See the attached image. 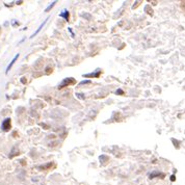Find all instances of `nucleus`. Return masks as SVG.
Returning <instances> with one entry per match:
<instances>
[{
  "label": "nucleus",
  "instance_id": "20e7f679",
  "mask_svg": "<svg viewBox=\"0 0 185 185\" xmlns=\"http://www.w3.org/2000/svg\"><path fill=\"white\" fill-rule=\"evenodd\" d=\"M48 19H49V18H47V19H46V20H45V21H44V22L42 23V24H41V25H40V26H39V28H38V29H37V31H36V32H34V33L32 34V36H31L30 38H34V37H36V36H37V34H38V33H39L40 31H41V30H42V28L44 27V25L46 24V23H47Z\"/></svg>",
  "mask_w": 185,
  "mask_h": 185
},
{
  "label": "nucleus",
  "instance_id": "7ed1b4c3",
  "mask_svg": "<svg viewBox=\"0 0 185 185\" xmlns=\"http://www.w3.org/2000/svg\"><path fill=\"white\" fill-rule=\"evenodd\" d=\"M18 57H19V54H16V56L14 57V58H13V59H11V61L9 62V65H8V66H7V68H6V71H5V73H6V74H7L8 72H9V70H10V69H11V67H13V66H14V63L16 62V60H17V59H18Z\"/></svg>",
  "mask_w": 185,
  "mask_h": 185
},
{
  "label": "nucleus",
  "instance_id": "f257e3e1",
  "mask_svg": "<svg viewBox=\"0 0 185 185\" xmlns=\"http://www.w3.org/2000/svg\"><path fill=\"white\" fill-rule=\"evenodd\" d=\"M74 82H75L74 78H72V77H70V78H66V79H63V80H62V82L58 85V89H59V90H60V89H63V88H66V86H68V85L73 84Z\"/></svg>",
  "mask_w": 185,
  "mask_h": 185
},
{
  "label": "nucleus",
  "instance_id": "f03ea898",
  "mask_svg": "<svg viewBox=\"0 0 185 185\" xmlns=\"http://www.w3.org/2000/svg\"><path fill=\"white\" fill-rule=\"evenodd\" d=\"M10 119H5L3 122H2V125H1V128L4 130V131H8L10 129Z\"/></svg>",
  "mask_w": 185,
  "mask_h": 185
},
{
  "label": "nucleus",
  "instance_id": "0eeeda50",
  "mask_svg": "<svg viewBox=\"0 0 185 185\" xmlns=\"http://www.w3.org/2000/svg\"><path fill=\"white\" fill-rule=\"evenodd\" d=\"M100 73H101V71L100 70H98L97 71V73H91V74H85V75H83V77H99V75H100Z\"/></svg>",
  "mask_w": 185,
  "mask_h": 185
},
{
  "label": "nucleus",
  "instance_id": "f8f14e48",
  "mask_svg": "<svg viewBox=\"0 0 185 185\" xmlns=\"http://www.w3.org/2000/svg\"><path fill=\"white\" fill-rule=\"evenodd\" d=\"M117 94H123V92H122V91H121V90H119V91L117 92Z\"/></svg>",
  "mask_w": 185,
  "mask_h": 185
},
{
  "label": "nucleus",
  "instance_id": "9d476101",
  "mask_svg": "<svg viewBox=\"0 0 185 185\" xmlns=\"http://www.w3.org/2000/svg\"><path fill=\"white\" fill-rule=\"evenodd\" d=\"M90 82H91L90 80H86V81H82V82H80L79 84H80V85H82V84H85V83H90Z\"/></svg>",
  "mask_w": 185,
  "mask_h": 185
},
{
  "label": "nucleus",
  "instance_id": "9b49d317",
  "mask_svg": "<svg viewBox=\"0 0 185 185\" xmlns=\"http://www.w3.org/2000/svg\"><path fill=\"white\" fill-rule=\"evenodd\" d=\"M176 180V177L174 176V175H173V176H171V181H173V182H174Z\"/></svg>",
  "mask_w": 185,
  "mask_h": 185
},
{
  "label": "nucleus",
  "instance_id": "1a4fd4ad",
  "mask_svg": "<svg viewBox=\"0 0 185 185\" xmlns=\"http://www.w3.org/2000/svg\"><path fill=\"white\" fill-rule=\"evenodd\" d=\"M50 166H51V163H48V164H46L44 166H39V169L40 170H46V169H48V167H50Z\"/></svg>",
  "mask_w": 185,
  "mask_h": 185
},
{
  "label": "nucleus",
  "instance_id": "39448f33",
  "mask_svg": "<svg viewBox=\"0 0 185 185\" xmlns=\"http://www.w3.org/2000/svg\"><path fill=\"white\" fill-rule=\"evenodd\" d=\"M61 18H63L66 21H69V18H70V14H69V11L67 10V9H63L61 13H60V15H59Z\"/></svg>",
  "mask_w": 185,
  "mask_h": 185
},
{
  "label": "nucleus",
  "instance_id": "423d86ee",
  "mask_svg": "<svg viewBox=\"0 0 185 185\" xmlns=\"http://www.w3.org/2000/svg\"><path fill=\"white\" fill-rule=\"evenodd\" d=\"M150 179H153L155 177H161V178H164V174H162V173H159V172H154L152 173V174H150Z\"/></svg>",
  "mask_w": 185,
  "mask_h": 185
},
{
  "label": "nucleus",
  "instance_id": "6e6552de",
  "mask_svg": "<svg viewBox=\"0 0 185 185\" xmlns=\"http://www.w3.org/2000/svg\"><path fill=\"white\" fill-rule=\"evenodd\" d=\"M55 3H56V1H53V2H52V3H51V4L49 5V6L47 7V8L45 9V11H49V10H50V9H51V8H52V7H53L54 5H55Z\"/></svg>",
  "mask_w": 185,
  "mask_h": 185
}]
</instances>
